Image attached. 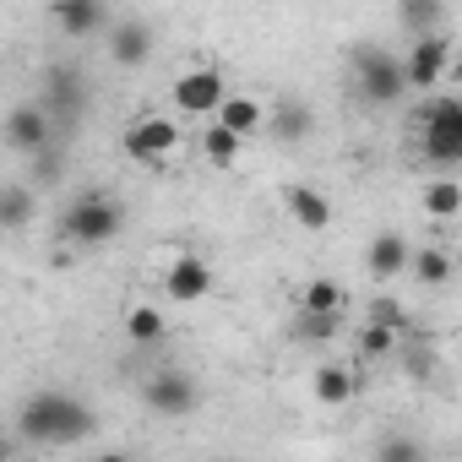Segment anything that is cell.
Returning a JSON list of instances; mask_svg holds the SVG:
<instances>
[{
  "label": "cell",
  "mask_w": 462,
  "mask_h": 462,
  "mask_svg": "<svg viewBox=\"0 0 462 462\" xmlns=\"http://www.w3.org/2000/svg\"><path fill=\"white\" fill-rule=\"evenodd\" d=\"M98 419L88 402H77L71 392H33L17 408V440L28 446H82L93 440Z\"/></svg>",
  "instance_id": "1"
},
{
  "label": "cell",
  "mask_w": 462,
  "mask_h": 462,
  "mask_svg": "<svg viewBox=\"0 0 462 462\" xmlns=\"http://www.w3.org/2000/svg\"><path fill=\"white\" fill-rule=\"evenodd\" d=\"M120 228H125V212H120V201H115L109 190H82V196L66 207V217H60V235H66L77 251L109 245Z\"/></svg>",
  "instance_id": "2"
},
{
  "label": "cell",
  "mask_w": 462,
  "mask_h": 462,
  "mask_svg": "<svg viewBox=\"0 0 462 462\" xmlns=\"http://www.w3.org/2000/svg\"><path fill=\"white\" fill-rule=\"evenodd\" d=\"M419 152L430 169L462 163V98H430L419 109Z\"/></svg>",
  "instance_id": "3"
},
{
  "label": "cell",
  "mask_w": 462,
  "mask_h": 462,
  "mask_svg": "<svg viewBox=\"0 0 462 462\" xmlns=\"http://www.w3.org/2000/svg\"><path fill=\"white\" fill-rule=\"evenodd\" d=\"M354 82L365 104H397L408 93V66L392 50H354Z\"/></svg>",
  "instance_id": "4"
},
{
  "label": "cell",
  "mask_w": 462,
  "mask_h": 462,
  "mask_svg": "<svg viewBox=\"0 0 462 462\" xmlns=\"http://www.w3.org/2000/svg\"><path fill=\"white\" fill-rule=\"evenodd\" d=\"M142 402L158 413V419H185V413H196L201 408V386H196V375L190 370H152L147 381H142Z\"/></svg>",
  "instance_id": "5"
},
{
  "label": "cell",
  "mask_w": 462,
  "mask_h": 462,
  "mask_svg": "<svg viewBox=\"0 0 462 462\" xmlns=\"http://www.w3.org/2000/svg\"><path fill=\"white\" fill-rule=\"evenodd\" d=\"M228 98V82L217 66H196L185 77H174V109L180 115H217Z\"/></svg>",
  "instance_id": "6"
},
{
  "label": "cell",
  "mask_w": 462,
  "mask_h": 462,
  "mask_svg": "<svg viewBox=\"0 0 462 462\" xmlns=\"http://www.w3.org/2000/svg\"><path fill=\"white\" fill-rule=\"evenodd\" d=\"M174 147H180V125L169 115H142L136 125H125V152L136 163H163L174 158Z\"/></svg>",
  "instance_id": "7"
},
{
  "label": "cell",
  "mask_w": 462,
  "mask_h": 462,
  "mask_svg": "<svg viewBox=\"0 0 462 462\" xmlns=\"http://www.w3.org/2000/svg\"><path fill=\"white\" fill-rule=\"evenodd\" d=\"M402 66H408V88H419V93H435V82L451 71V44H446L440 33H419Z\"/></svg>",
  "instance_id": "8"
},
{
  "label": "cell",
  "mask_w": 462,
  "mask_h": 462,
  "mask_svg": "<svg viewBox=\"0 0 462 462\" xmlns=\"http://www.w3.org/2000/svg\"><path fill=\"white\" fill-rule=\"evenodd\" d=\"M39 104H44L55 120H77V115L88 109V82H82V71H77V66H50Z\"/></svg>",
  "instance_id": "9"
},
{
  "label": "cell",
  "mask_w": 462,
  "mask_h": 462,
  "mask_svg": "<svg viewBox=\"0 0 462 462\" xmlns=\"http://www.w3.org/2000/svg\"><path fill=\"white\" fill-rule=\"evenodd\" d=\"M50 136H55V115L44 109V104H17L12 115H6V142L17 147V152H44L50 147Z\"/></svg>",
  "instance_id": "10"
},
{
  "label": "cell",
  "mask_w": 462,
  "mask_h": 462,
  "mask_svg": "<svg viewBox=\"0 0 462 462\" xmlns=\"http://www.w3.org/2000/svg\"><path fill=\"white\" fill-rule=\"evenodd\" d=\"M408 267H413V245H408L402 235H375V240H370L365 273H370L375 283H392V278H402Z\"/></svg>",
  "instance_id": "11"
},
{
  "label": "cell",
  "mask_w": 462,
  "mask_h": 462,
  "mask_svg": "<svg viewBox=\"0 0 462 462\" xmlns=\"http://www.w3.org/2000/svg\"><path fill=\"white\" fill-rule=\"evenodd\" d=\"M207 289H212V267H207L201 256H174V262H169V278H163V294H169V300L196 305Z\"/></svg>",
  "instance_id": "12"
},
{
  "label": "cell",
  "mask_w": 462,
  "mask_h": 462,
  "mask_svg": "<svg viewBox=\"0 0 462 462\" xmlns=\"http://www.w3.org/2000/svg\"><path fill=\"white\" fill-rule=\"evenodd\" d=\"M55 23L66 39H93L109 28V12H104V0H55Z\"/></svg>",
  "instance_id": "13"
},
{
  "label": "cell",
  "mask_w": 462,
  "mask_h": 462,
  "mask_svg": "<svg viewBox=\"0 0 462 462\" xmlns=\"http://www.w3.org/2000/svg\"><path fill=\"white\" fill-rule=\"evenodd\" d=\"M109 55L120 60V66H147L152 60V28L142 23V17H131V23H120V28H109Z\"/></svg>",
  "instance_id": "14"
},
{
  "label": "cell",
  "mask_w": 462,
  "mask_h": 462,
  "mask_svg": "<svg viewBox=\"0 0 462 462\" xmlns=\"http://www.w3.org/2000/svg\"><path fill=\"white\" fill-rule=\"evenodd\" d=\"M310 392H316V402H321V408H348V402H354V392H359V381H354V370H348V365H321V370L310 375Z\"/></svg>",
  "instance_id": "15"
},
{
  "label": "cell",
  "mask_w": 462,
  "mask_h": 462,
  "mask_svg": "<svg viewBox=\"0 0 462 462\" xmlns=\"http://www.w3.org/2000/svg\"><path fill=\"white\" fill-rule=\"evenodd\" d=\"M289 217H294L300 228H310V235H321V228L332 223V201H327L321 190L300 185V190H289Z\"/></svg>",
  "instance_id": "16"
},
{
  "label": "cell",
  "mask_w": 462,
  "mask_h": 462,
  "mask_svg": "<svg viewBox=\"0 0 462 462\" xmlns=\"http://www.w3.org/2000/svg\"><path fill=\"white\" fill-rule=\"evenodd\" d=\"M212 120H223L228 131H240V136H256V131L267 125V109H262L256 98H245V93H228V98H223V109H217Z\"/></svg>",
  "instance_id": "17"
},
{
  "label": "cell",
  "mask_w": 462,
  "mask_h": 462,
  "mask_svg": "<svg viewBox=\"0 0 462 462\" xmlns=\"http://www.w3.org/2000/svg\"><path fill=\"white\" fill-rule=\"evenodd\" d=\"M310 125H316V120H310V109H305L300 98H283V104L267 115V131H273L278 142H305V136H310Z\"/></svg>",
  "instance_id": "18"
},
{
  "label": "cell",
  "mask_w": 462,
  "mask_h": 462,
  "mask_svg": "<svg viewBox=\"0 0 462 462\" xmlns=\"http://www.w3.org/2000/svg\"><path fill=\"white\" fill-rule=\"evenodd\" d=\"M163 332H169V321H163V310H158V305H131V310H125V337H131L136 348L163 343Z\"/></svg>",
  "instance_id": "19"
},
{
  "label": "cell",
  "mask_w": 462,
  "mask_h": 462,
  "mask_svg": "<svg viewBox=\"0 0 462 462\" xmlns=\"http://www.w3.org/2000/svg\"><path fill=\"white\" fill-rule=\"evenodd\" d=\"M343 305H348V289L337 278H310L300 294V310H316V316H337Z\"/></svg>",
  "instance_id": "20"
},
{
  "label": "cell",
  "mask_w": 462,
  "mask_h": 462,
  "mask_svg": "<svg viewBox=\"0 0 462 462\" xmlns=\"http://www.w3.org/2000/svg\"><path fill=\"white\" fill-rule=\"evenodd\" d=\"M240 147H245V136H240V131H228L223 120H212V125H207V136H201V152H207L217 169L235 163V158H240Z\"/></svg>",
  "instance_id": "21"
},
{
  "label": "cell",
  "mask_w": 462,
  "mask_h": 462,
  "mask_svg": "<svg viewBox=\"0 0 462 462\" xmlns=\"http://www.w3.org/2000/svg\"><path fill=\"white\" fill-rule=\"evenodd\" d=\"M424 289H440V283H451V256L440 251V245H419L413 251V267H408Z\"/></svg>",
  "instance_id": "22"
},
{
  "label": "cell",
  "mask_w": 462,
  "mask_h": 462,
  "mask_svg": "<svg viewBox=\"0 0 462 462\" xmlns=\"http://www.w3.org/2000/svg\"><path fill=\"white\" fill-rule=\"evenodd\" d=\"M424 212L430 217H457L462 212V185L457 180H430L424 185Z\"/></svg>",
  "instance_id": "23"
},
{
  "label": "cell",
  "mask_w": 462,
  "mask_h": 462,
  "mask_svg": "<svg viewBox=\"0 0 462 462\" xmlns=\"http://www.w3.org/2000/svg\"><path fill=\"white\" fill-rule=\"evenodd\" d=\"M392 348H397V327H381V321L359 327V354L365 359H392Z\"/></svg>",
  "instance_id": "24"
},
{
  "label": "cell",
  "mask_w": 462,
  "mask_h": 462,
  "mask_svg": "<svg viewBox=\"0 0 462 462\" xmlns=\"http://www.w3.org/2000/svg\"><path fill=\"white\" fill-rule=\"evenodd\" d=\"M33 217V190L28 185H6V196H0V223L6 228H23Z\"/></svg>",
  "instance_id": "25"
},
{
  "label": "cell",
  "mask_w": 462,
  "mask_h": 462,
  "mask_svg": "<svg viewBox=\"0 0 462 462\" xmlns=\"http://www.w3.org/2000/svg\"><path fill=\"white\" fill-rule=\"evenodd\" d=\"M337 332V316H316V310H300V321H294V337L300 343H327Z\"/></svg>",
  "instance_id": "26"
},
{
  "label": "cell",
  "mask_w": 462,
  "mask_h": 462,
  "mask_svg": "<svg viewBox=\"0 0 462 462\" xmlns=\"http://www.w3.org/2000/svg\"><path fill=\"white\" fill-rule=\"evenodd\" d=\"M375 451H381L386 462H419V457H424V446H419V440H408V435H386Z\"/></svg>",
  "instance_id": "27"
},
{
  "label": "cell",
  "mask_w": 462,
  "mask_h": 462,
  "mask_svg": "<svg viewBox=\"0 0 462 462\" xmlns=\"http://www.w3.org/2000/svg\"><path fill=\"white\" fill-rule=\"evenodd\" d=\"M370 321H381V327H397V332L408 327L402 305H397V300H386V294H381V300H370Z\"/></svg>",
  "instance_id": "28"
},
{
  "label": "cell",
  "mask_w": 462,
  "mask_h": 462,
  "mask_svg": "<svg viewBox=\"0 0 462 462\" xmlns=\"http://www.w3.org/2000/svg\"><path fill=\"white\" fill-rule=\"evenodd\" d=\"M55 180H60V158H55L50 147H44V152H33V185H44V190H50Z\"/></svg>",
  "instance_id": "29"
},
{
  "label": "cell",
  "mask_w": 462,
  "mask_h": 462,
  "mask_svg": "<svg viewBox=\"0 0 462 462\" xmlns=\"http://www.w3.org/2000/svg\"><path fill=\"white\" fill-rule=\"evenodd\" d=\"M435 17H440V0H408V23H413L419 33H430Z\"/></svg>",
  "instance_id": "30"
},
{
  "label": "cell",
  "mask_w": 462,
  "mask_h": 462,
  "mask_svg": "<svg viewBox=\"0 0 462 462\" xmlns=\"http://www.w3.org/2000/svg\"><path fill=\"white\" fill-rule=\"evenodd\" d=\"M446 77H457V82H462V55H451V71H446Z\"/></svg>",
  "instance_id": "31"
}]
</instances>
